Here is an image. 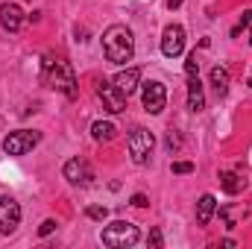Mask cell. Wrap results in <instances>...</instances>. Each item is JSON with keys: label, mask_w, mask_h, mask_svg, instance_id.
Returning <instances> with one entry per match:
<instances>
[{"label": "cell", "mask_w": 252, "mask_h": 249, "mask_svg": "<svg viewBox=\"0 0 252 249\" xmlns=\"http://www.w3.org/2000/svg\"><path fill=\"white\" fill-rule=\"evenodd\" d=\"M211 85H214L217 97H226V91H229V70H226L223 64L211 67Z\"/></svg>", "instance_id": "2e32d148"}, {"label": "cell", "mask_w": 252, "mask_h": 249, "mask_svg": "<svg viewBox=\"0 0 252 249\" xmlns=\"http://www.w3.org/2000/svg\"><path fill=\"white\" fill-rule=\"evenodd\" d=\"M41 79H44V85L62 91L67 100H76V76H73V67L64 59L47 56L44 64H41Z\"/></svg>", "instance_id": "7a4b0ae2"}, {"label": "cell", "mask_w": 252, "mask_h": 249, "mask_svg": "<svg viewBox=\"0 0 252 249\" xmlns=\"http://www.w3.org/2000/svg\"><path fill=\"white\" fill-rule=\"evenodd\" d=\"M147 202H150V199H147L144 193H132V205H135V208H147Z\"/></svg>", "instance_id": "cb8c5ba5"}, {"label": "cell", "mask_w": 252, "mask_h": 249, "mask_svg": "<svg viewBox=\"0 0 252 249\" xmlns=\"http://www.w3.org/2000/svg\"><path fill=\"white\" fill-rule=\"evenodd\" d=\"M196 70H199L196 53H190V56H188V62H185V76H188V79H193V76H196Z\"/></svg>", "instance_id": "d6986e66"}, {"label": "cell", "mask_w": 252, "mask_h": 249, "mask_svg": "<svg viewBox=\"0 0 252 249\" xmlns=\"http://www.w3.org/2000/svg\"><path fill=\"white\" fill-rule=\"evenodd\" d=\"M220 185H223V190H226V193H232V196H235V193H241V190H244V185H247V182L241 179V173L226 170V173H220Z\"/></svg>", "instance_id": "e0dca14e"}, {"label": "cell", "mask_w": 252, "mask_h": 249, "mask_svg": "<svg viewBox=\"0 0 252 249\" xmlns=\"http://www.w3.org/2000/svg\"><path fill=\"white\" fill-rule=\"evenodd\" d=\"M247 85H250V88H252V76H250V82H247Z\"/></svg>", "instance_id": "83f0119b"}, {"label": "cell", "mask_w": 252, "mask_h": 249, "mask_svg": "<svg viewBox=\"0 0 252 249\" xmlns=\"http://www.w3.org/2000/svg\"><path fill=\"white\" fill-rule=\"evenodd\" d=\"M188 109L196 115L205 109V94H202V85H199V76L188 79Z\"/></svg>", "instance_id": "5bb4252c"}, {"label": "cell", "mask_w": 252, "mask_h": 249, "mask_svg": "<svg viewBox=\"0 0 252 249\" xmlns=\"http://www.w3.org/2000/svg\"><path fill=\"white\" fill-rule=\"evenodd\" d=\"M141 103H144V109L150 112V115H161L164 112V106H167V88H164V82H144V88H141Z\"/></svg>", "instance_id": "8992f818"}, {"label": "cell", "mask_w": 252, "mask_h": 249, "mask_svg": "<svg viewBox=\"0 0 252 249\" xmlns=\"http://www.w3.org/2000/svg\"><path fill=\"white\" fill-rule=\"evenodd\" d=\"M182 6V0H167V9H179Z\"/></svg>", "instance_id": "484cf974"}, {"label": "cell", "mask_w": 252, "mask_h": 249, "mask_svg": "<svg viewBox=\"0 0 252 249\" xmlns=\"http://www.w3.org/2000/svg\"><path fill=\"white\" fill-rule=\"evenodd\" d=\"M179 147H182V141H179V135L170 129V132H167V150H170V153H176Z\"/></svg>", "instance_id": "7402d4cb"}, {"label": "cell", "mask_w": 252, "mask_h": 249, "mask_svg": "<svg viewBox=\"0 0 252 249\" xmlns=\"http://www.w3.org/2000/svg\"><path fill=\"white\" fill-rule=\"evenodd\" d=\"M103 53L115 64H126L135 56V38H132V30L126 24H115L103 32Z\"/></svg>", "instance_id": "6da1fadb"}, {"label": "cell", "mask_w": 252, "mask_h": 249, "mask_svg": "<svg viewBox=\"0 0 252 249\" xmlns=\"http://www.w3.org/2000/svg\"><path fill=\"white\" fill-rule=\"evenodd\" d=\"M38 141H41L38 132H32V129H18V132H9V135L3 138V150H6V156H27L32 147H38Z\"/></svg>", "instance_id": "5b68a950"}, {"label": "cell", "mask_w": 252, "mask_h": 249, "mask_svg": "<svg viewBox=\"0 0 252 249\" xmlns=\"http://www.w3.org/2000/svg\"><path fill=\"white\" fill-rule=\"evenodd\" d=\"M147 244H150L153 249H161V247H164V238H161V232H158V229H153V232H150V238H147Z\"/></svg>", "instance_id": "ffe728a7"}, {"label": "cell", "mask_w": 252, "mask_h": 249, "mask_svg": "<svg viewBox=\"0 0 252 249\" xmlns=\"http://www.w3.org/2000/svg\"><path fill=\"white\" fill-rule=\"evenodd\" d=\"M62 173L70 185H88V182H91V167H88L82 158H70V161L64 164Z\"/></svg>", "instance_id": "8fae6325"}, {"label": "cell", "mask_w": 252, "mask_h": 249, "mask_svg": "<svg viewBox=\"0 0 252 249\" xmlns=\"http://www.w3.org/2000/svg\"><path fill=\"white\" fill-rule=\"evenodd\" d=\"M97 94H100V100H103V106L112 112V115H118V112H124L126 109V97L109 82V79H100L97 82Z\"/></svg>", "instance_id": "9c48e42d"}, {"label": "cell", "mask_w": 252, "mask_h": 249, "mask_svg": "<svg viewBox=\"0 0 252 249\" xmlns=\"http://www.w3.org/2000/svg\"><path fill=\"white\" fill-rule=\"evenodd\" d=\"M112 85H115L124 97L135 94V88L141 85V67H126V70H121V73L112 79Z\"/></svg>", "instance_id": "7c38bea8"}, {"label": "cell", "mask_w": 252, "mask_h": 249, "mask_svg": "<svg viewBox=\"0 0 252 249\" xmlns=\"http://www.w3.org/2000/svg\"><path fill=\"white\" fill-rule=\"evenodd\" d=\"M241 27H250L252 30V9H247V12L241 15Z\"/></svg>", "instance_id": "d4e9b609"}, {"label": "cell", "mask_w": 252, "mask_h": 249, "mask_svg": "<svg viewBox=\"0 0 252 249\" xmlns=\"http://www.w3.org/2000/svg\"><path fill=\"white\" fill-rule=\"evenodd\" d=\"M91 135H94V141L109 144V141L118 138V126L112 124V121H94V124H91Z\"/></svg>", "instance_id": "9a60e30c"}, {"label": "cell", "mask_w": 252, "mask_h": 249, "mask_svg": "<svg viewBox=\"0 0 252 249\" xmlns=\"http://www.w3.org/2000/svg\"><path fill=\"white\" fill-rule=\"evenodd\" d=\"M21 223V205L12 196H0V235H12Z\"/></svg>", "instance_id": "ba28073f"}, {"label": "cell", "mask_w": 252, "mask_h": 249, "mask_svg": "<svg viewBox=\"0 0 252 249\" xmlns=\"http://www.w3.org/2000/svg\"><path fill=\"white\" fill-rule=\"evenodd\" d=\"M126 144H129V156H132V161H135V164H147V161H150V156H153L156 138H153V132H150V129L135 126V129L129 132Z\"/></svg>", "instance_id": "277c9868"}, {"label": "cell", "mask_w": 252, "mask_h": 249, "mask_svg": "<svg viewBox=\"0 0 252 249\" xmlns=\"http://www.w3.org/2000/svg\"><path fill=\"white\" fill-rule=\"evenodd\" d=\"M182 50H185V30L179 24H167L161 32V53L167 59H176Z\"/></svg>", "instance_id": "52a82bcc"}, {"label": "cell", "mask_w": 252, "mask_h": 249, "mask_svg": "<svg viewBox=\"0 0 252 249\" xmlns=\"http://www.w3.org/2000/svg\"><path fill=\"white\" fill-rule=\"evenodd\" d=\"M247 41H250V44H252V30H250V38H247Z\"/></svg>", "instance_id": "4316f807"}, {"label": "cell", "mask_w": 252, "mask_h": 249, "mask_svg": "<svg viewBox=\"0 0 252 249\" xmlns=\"http://www.w3.org/2000/svg\"><path fill=\"white\" fill-rule=\"evenodd\" d=\"M53 232H56V220H44V223L38 226V235H41V238H47V235H53Z\"/></svg>", "instance_id": "603a6c76"}, {"label": "cell", "mask_w": 252, "mask_h": 249, "mask_svg": "<svg viewBox=\"0 0 252 249\" xmlns=\"http://www.w3.org/2000/svg\"><path fill=\"white\" fill-rule=\"evenodd\" d=\"M85 214H88L91 220H100V223H103V220L109 217V208H103V205H88V208H85Z\"/></svg>", "instance_id": "ac0fdd59"}, {"label": "cell", "mask_w": 252, "mask_h": 249, "mask_svg": "<svg viewBox=\"0 0 252 249\" xmlns=\"http://www.w3.org/2000/svg\"><path fill=\"white\" fill-rule=\"evenodd\" d=\"M138 238H141V235H138V226L129 223V220H115V223H109V226L103 229V235H100V241L112 249L132 247V244H138Z\"/></svg>", "instance_id": "3957f363"}, {"label": "cell", "mask_w": 252, "mask_h": 249, "mask_svg": "<svg viewBox=\"0 0 252 249\" xmlns=\"http://www.w3.org/2000/svg\"><path fill=\"white\" fill-rule=\"evenodd\" d=\"M214 211H217L214 193H202V196L196 199V223H199V226H208L211 217H214Z\"/></svg>", "instance_id": "4fadbf2b"}, {"label": "cell", "mask_w": 252, "mask_h": 249, "mask_svg": "<svg viewBox=\"0 0 252 249\" xmlns=\"http://www.w3.org/2000/svg\"><path fill=\"white\" fill-rule=\"evenodd\" d=\"M173 173H176V176L193 173V164H190V161H173Z\"/></svg>", "instance_id": "44dd1931"}, {"label": "cell", "mask_w": 252, "mask_h": 249, "mask_svg": "<svg viewBox=\"0 0 252 249\" xmlns=\"http://www.w3.org/2000/svg\"><path fill=\"white\" fill-rule=\"evenodd\" d=\"M24 24V9L18 3H0V27L6 32H18Z\"/></svg>", "instance_id": "30bf717a"}]
</instances>
